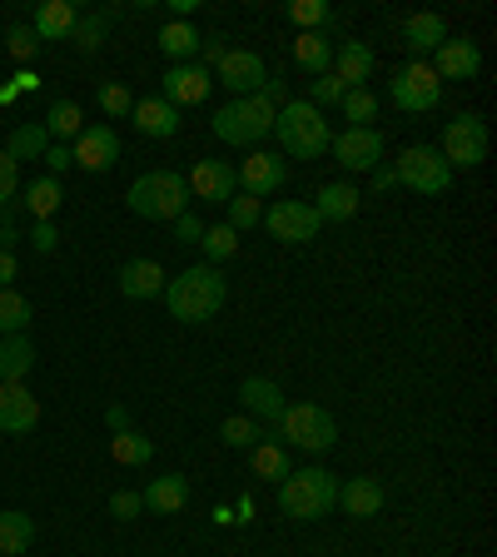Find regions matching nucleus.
<instances>
[{
    "label": "nucleus",
    "instance_id": "obj_12",
    "mask_svg": "<svg viewBox=\"0 0 497 557\" xmlns=\"http://www.w3.org/2000/svg\"><path fill=\"white\" fill-rule=\"evenodd\" d=\"M234 180H239V195H254V199H269L284 189V180H289V164L278 160V154H244L239 164H234Z\"/></svg>",
    "mask_w": 497,
    "mask_h": 557
},
{
    "label": "nucleus",
    "instance_id": "obj_30",
    "mask_svg": "<svg viewBox=\"0 0 497 557\" xmlns=\"http://www.w3.org/2000/svg\"><path fill=\"white\" fill-rule=\"evenodd\" d=\"M294 60H299L309 75H328V65H334V40H328L324 30H299V40H294Z\"/></svg>",
    "mask_w": 497,
    "mask_h": 557
},
{
    "label": "nucleus",
    "instance_id": "obj_34",
    "mask_svg": "<svg viewBox=\"0 0 497 557\" xmlns=\"http://www.w3.org/2000/svg\"><path fill=\"white\" fill-rule=\"evenodd\" d=\"M85 129V110L75 100H55L50 104V115H46V135L60 139V145H70V139H80Z\"/></svg>",
    "mask_w": 497,
    "mask_h": 557
},
{
    "label": "nucleus",
    "instance_id": "obj_17",
    "mask_svg": "<svg viewBox=\"0 0 497 557\" xmlns=\"http://www.w3.org/2000/svg\"><path fill=\"white\" fill-rule=\"evenodd\" d=\"M209 85H214V75H209L199 60H189V65H174L170 75H164V95H160V100H170L174 110H185V104L204 100Z\"/></svg>",
    "mask_w": 497,
    "mask_h": 557
},
{
    "label": "nucleus",
    "instance_id": "obj_24",
    "mask_svg": "<svg viewBox=\"0 0 497 557\" xmlns=\"http://www.w3.org/2000/svg\"><path fill=\"white\" fill-rule=\"evenodd\" d=\"M338 508H344L348 518H378L383 483L378 478H348V483H338Z\"/></svg>",
    "mask_w": 497,
    "mask_h": 557
},
{
    "label": "nucleus",
    "instance_id": "obj_19",
    "mask_svg": "<svg viewBox=\"0 0 497 557\" xmlns=\"http://www.w3.org/2000/svg\"><path fill=\"white\" fill-rule=\"evenodd\" d=\"M239 404H244V413L254 418V423H278V418H284V388H278L274 379H244L239 383Z\"/></svg>",
    "mask_w": 497,
    "mask_h": 557
},
{
    "label": "nucleus",
    "instance_id": "obj_44",
    "mask_svg": "<svg viewBox=\"0 0 497 557\" xmlns=\"http://www.w3.org/2000/svg\"><path fill=\"white\" fill-rule=\"evenodd\" d=\"M5 50H11V55L21 60L25 70H30V60L40 55V40H35V30H30V25H15V30L5 35Z\"/></svg>",
    "mask_w": 497,
    "mask_h": 557
},
{
    "label": "nucleus",
    "instance_id": "obj_15",
    "mask_svg": "<svg viewBox=\"0 0 497 557\" xmlns=\"http://www.w3.org/2000/svg\"><path fill=\"white\" fill-rule=\"evenodd\" d=\"M328 154L344 170H373V164H383V135L378 129H344V135H334Z\"/></svg>",
    "mask_w": 497,
    "mask_h": 557
},
{
    "label": "nucleus",
    "instance_id": "obj_40",
    "mask_svg": "<svg viewBox=\"0 0 497 557\" xmlns=\"http://www.w3.org/2000/svg\"><path fill=\"white\" fill-rule=\"evenodd\" d=\"M199 249H204V259L214 269L224 264V259H234V249H239V234L229 230V224H214V230H204V239H199Z\"/></svg>",
    "mask_w": 497,
    "mask_h": 557
},
{
    "label": "nucleus",
    "instance_id": "obj_41",
    "mask_svg": "<svg viewBox=\"0 0 497 557\" xmlns=\"http://www.w3.org/2000/svg\"><path fill=\"white\" fill-rule=\"evenodd\" d=\"M259 220H264V205H259L254 195H234V199H229V230H234V234L259 230Z\"/></svg>",
    "mask_w": 497,
    "mask_h": 557
},
{
    "label": "nucleus",
    "instance_id": "obj_37",
    "mask_svg": "<svg viewBox=\"0 0 497 557\" xmlns=\"http://www.w3.org/2000/svg\"><path fill=\"white\" fill-rule=\"evenodd\" d=\"M338 110H344L348 129H373V120H378V95L373 90H344Z\"/></svg>",
    "mask_w": 497,
    "mask_h": 557
},
{
    "label": "nucleus",
    "instance_id": "obj_50",
    "mask_svg": "<svg viewBox=\"0 0 497 557\" xmlns=\"http://www.w3.org/2000/svg\"><path fill=\"white\" fill-rule=\"evenodd\" d=\"M199 55H204V60H199V65H204V70H214V65H220V60L229 55V46H224V35H204V40H199Z\"/></svg>",
    "mask_w": 497,
    "mask_h": 557
},
{
    "label": "nucleus",
    "instance_id": "obj_47",
    "mask_svg": "<svg viewBox=\"0 0 497 557\" xmlns=\"http://www.w3.org/2000/svg\"><path fill=\"white\" fill-rule=\"evenodd\" d=\"M15 195H21V164L0 150V209L15 205Z\"/></svg>",
    "mask_w": 497,
    "mask_h": 557
},
{
    "label": "nucleus",
    "instance_id": "obj_4",
    "mask_svg": "<svg viewBox=\"0 0 497 557\" xmlns=\"http://www.w3.org/2000/svg\"><path fill=\"white\" fill-rule=\"evenodd\" d=\"M125 205H129V214H139V220H179V214H185V205H189L185 174H174V170L139 174L135 185H129Z\"/></svg>",
    "mask_w": 497,
    "mask_h": 557
},
{
    "label": "nucleus",
    "instance_id": "obj_27",
    "mask_svg": "<svg viewBox=\"0 0 497 557\" xmlns=\"http://www.w3.org/2000/svg\"><path fill=\"white\" fill-rule=\"evenodd\" d=\"M35 369V344L30 334H5L0 338V383H25Z\"/></svg>",
    "mask_w": 497,
    "mask_h": 557
},
{
    "label": "nucleus",
    "instance_id": "obj_25",
    "mask_svg": "<svg viewBox=\"0 0 497 557\" xmlns=\"http://www.w3.org/2000/svg\"><path fill=\"white\" fill-rule=\"evenodd\" d=\"M129 120H135L139 135H150V139H170L174 129H179V110H174L170 100H135V110H129Z\"/></svg>",
    "mask_w": 497,
    "mask_h": 557
},
{
    "label": "nucleus",
    "instance_id": "obj_53",
    "mask_svg": "<svg viewBox=\"0 0 497 557\" xmlns=\"http://www.w3.org/2000/svg\"><path fill=\"white\" fill-rule=\"evenodd\" d=\"M373 189H394L398 185V174H394V164H373Z\"/></svg>",
    "mask_w": 497,
    "mask_h": 557
},
{
    "label": "nucleus",
    "instance_id": "obj_8",
    "mask_svg": "<svg viewBox=\"0 0 497 557\" xmlns=\"http://www.w3.org/2000/svg\"><path fill=\"white\" fill-rule=\"evenodd\" d=\"M388 95H394V104L408 110V115H428V110H438V100H443V81L433 75L428 60H408V65L394 70Z\"/></svg>",
    "mask_w": 497,
    "mask_h": 557
},
{
    "label": "nucleus",
    "instance_id": "obj_51",
    "mask_svg": "<svg viewBox=\"0 0 497 557\" xmlns=\"http://www.w3.org/2000/svg\"><path fill=\"white\" fill-rule=\"evenodd\" d=\"M30 244H35V249H40V255H55V244H60V234H55V224H35V230H30Z\"/></svg>",
    "mask_w": 497,
    "mask_h": 557
},
{
    "label": "nucleus",
    "instance_id": "obj_3",
    "mask_svg": "<svg viewBox=\"0 0 497 557\" xmlns=\"http://www.w3.org/2000/svg\"><path fill=\"white\" fill-rule=\"evenodd\" d=\"M278 508L294 522H319L338 508V478L328 468H294L278 483Z\"/></svg>",
    "mask_w": 497,
    "mask_h": 557
},
{
    "label": "nucleus",
    "instance_id": "obj_46",
    "mask_svg": "<svg viewBox=\"0 0 497 557\" xmlns=\"http://www.w3.org/2000/svg\"><path fill=\"white\" fill-rule=\"evenodd\" d=\"M338 100H344V81H338V75H319L309 90V104L313 110H328V104H338Z\"/></svg>",
    "mask_w": 497,
    "mask_h": 557
},
{
    "label": "nucleus",
    "instance_id": "obj_55",
    "mask_svg": "<svg viewBox=\"0 0 497 557\" xmlns=\"http://www.w3.org/2000/svg\"><path fill=\"white\" fill-rule=\"evenodd\" d=\"M15 269H21V264H15V255H11V249H0V289H11Z\"/></svg>",
    "mask_w": 497,
    "mask_h": 557
},
{
    "label": "nucleus",
    "instance_id": "obj_7",
    "mask_svg": "<svg viewBox=\"0 0 497 557\" xmlns=\"http://www.w3.org/2000/svg\"><path fill=\"white\" fill-rule=\"evenodd\" d=\"M438 154L448 170H477L487 160V125L483 115H452L443 125V139H438Z\"/></svg>",
    "mask_w": 497,
    "mask_h": 557
},
{
    "label": "nucleus",
    "instance_id": "obj_54",
    "mask_svg": "<svg viewBox=\"0 0 497 557\" xmlns=\"http://www.w3.org/2000/svg\"><path fill=\"white\" fill-rule=\"evenodd\" d=\"M104 423H110V433H125L129 429V413L120 404H110V408H104Z\"/></svg>",
    "mask_w": 497,
    "mask_h": 557
},
{
    "label": "nucleus",
    "instance_id": "obj_23",
    "mask_svg": "<svg viewBox=\"0 0 497 557\" xmlns=\"http://www.w3.org/2000/svg\"><path fill=\"white\" fill-rule=\"evenodd\" d=\"M75 21H80V11L70 0H46V5H35L30 30H35V40H70Z\"/></svg>",
    "mask_w": 497,
    "mask_h": 557
},
{
    "label": "nucleus",
    "instance_id": "obj_57",
    "mask_svg": "<svg viewBox=\"0 0 497 557\" xmlns=\"http://www.w3.org/2000/svg\"><path fill=\"white\" fill-rule=\"evenodd\" d=\"M170 5H174V15H179V21H189V15H195V5H199V0H170Z\"/></svg>",
    "mask_w": 497,
    "mask_h": 557
},
{
    "label": "nucleus",
    "instance_id": "obj_26",
    "mask_svg": "<svg viewBox=\"0 0 497 557\" xmlns=\"http://www.w3.org/2000/svg\"><path fill=\"white\" fill-rule=\"evenodd\" d=\"M139 503H145L150 512H164V518H170V512H179L189 503V478H179V473L150 478V487L139 493Z\"/></svg>",
    "mask_w": 497,
    "mask_h": 557
},
{
    "label": "nucleus",
    "instance_id": "obj_10",
    "mask_svg": "<svg viewBox=\"0 0 497 557\" xmlns=\"http://www.w3.org/2000/svg\"><path fill=\"white\" fill-rule=\"evenodd\" d=\"M259 224H269V234H274L278 244H309L324 230V220L313 214L309 199H278V205H269V214Z\"/></svg>",
    "mask_w": 497,
    "mask_h": 557
},
{
    "label": "nucleus",
    "instance_id": "obj_36",
    "mask_svg": "<svg viewBox=\"0 0 497 557\" xmlns=\"http://www.w3.org/2000/svg\"><path fill=\"white\" fill-rule=\"evenodd\" d=\"M220 438L229 443V448H259V443L269 438V429H264V423H254L249 413H229L220 423Z\"/></svg>",
    "mask_w": 497,
    "mask_h": 557
},
{
    "label": "nucleus",
    "instance_id": "obj_45",
    "mask_svg": "<svg viewBox=\"0 0 497 557\" xmlns=\"http://www.w3.org/2000/svg\"><path fill=\"white\" fill-rule=\"evenodd\" d=\"M110 15H115V11H100V15H90V21H75V35H70V40H75L80 50H100L104 21H110Z\"/></svg>",
    "mask_w": 497,
    "mask_h": 557
},
{
    "label": "nucleus",
    "instance_id": "obj_32",
    "mask_svg": "<svg viewBox=\"0 0 497 557\" xmlns=\"http://www.w3.org/2000/svg\"><path fill=\"white\" fill-rule=\"evenodd\" d=\"M60 199H65V195H60V180H50V174H46V180H30V185H25V195L15 199V205L30 209L35 224H46L50 214L60 209Z\"/></svg>",
    "mask_w": 497,
    "mask_h": 557
},
{
    "label": "nucleus",
    "instance_id": "obj_28",
    "mask_svg": "<svg viewBox=\"0 0 497 557\" xmlns=\"http://www.w3.org/2000/svg\"><path fill=\"white\" fill-rule=\"evenodd\" d=\"M313 214H319L324 224H328V220H334V224L353 220V214H359V189L344 185V180H334V185L319 189V199H313Z\"/></svg>",
    "mask_w": 497,
    "mask_h": 557
},
{
    "label": "nucleus",
    "instance_id": "obj_35",
    "mask_svg": "<svg viewBox=\"0 0 497 557\" xmlns=\"http://www.w3.org/2000/svg\"><path fill=\"white\" fill-rule=\"evenodd\" d=\"M46 150H50L46 125H21V129H11V139H5V154H11L15 164L21 160H46Z\"/></svg>",
    "mask_w": 497,
    "mask_h": 557
},
{
    "label": "nucleus",
    "instance_id": "obj_13",
    "mask_svg": "<svg viewBox=\"0 0 497 557\" xmlns=\"http://www.w3.org/2000/svg\"><path fill=\"white\" fill-rule=\"evenodd\" d=\"M70 160L80 164V170H90V174L115 170L120 164V135L110 125H85L80 139L70 145Z\"/></svg>",
    "mask_w": 497,
    "mask_h": 557
},
{
    "label": "nucleus",
    "instance_id": "obj_29",
    "mask_svg": "<svg viewBox=\"0 0 497 557\" xmlns=\"http://www.w3.org/2000/svg\"><path fill=\"white\" fill-rule=\"evenodd\" d=\"M30 543H35V518L30 512H21V508L0 512V557L30 553Z\"/></svg>",
    "mask_w": 497,
    "mask_h": 557
},
{
    "label": "nucleus",
    "instance_id": "obj_56",
    "mask_svg": "<svg viewBox=\"0 0 497 557\" xmlns=\"http://www.w3.org/2000/svg\"><path fill=\"white\" fill-rule=\"evenodd\" d=\"M11 85H15V95H30V90H40V75H35V70H21Z\"/></svg>",
    "mask_w": 497,
    "mask_h": 557
},
{
    "label": "nucleus",
    "instance_id": "obj_33",
    "mask_svg": "<svg viewBox=\"0 0 497 557\" xmlns=\"http://www.w3.org/2000/svg\"><path fill=\"white\" fill-rule=\"evenodd\" d=\"M110 458H115L120 468H145L154 458V443L145 438V433H135V429L110 433Z\"/></svg>",
    "mask_w": 497,
    "mask_h": 557
},
{
    "label": "nucleus",
    "instance_id": "obj_6",
    "mask_svg": "<svg viewBox=\"0 0 497 557\" xmlns=\"http://www.w3.org/2000/svg\"><path fill=\"white\" fill-rule=\"evenodd\" d=\"M278 438L299 453H328L338 443V423L319 404H289L284 418H278Z\"/></svg>",
    "mask_w": 497,
    "mask_h": 557
},
{
    "label": "nucleus",
    "instance_id": "obj_5",
    "mask_svg": "<svg viewBox=\"0 0 497 557\" xmlns=\"http://www.w3.org/2000/svg\"><path fill=\"white\" fill-rule=\"evenodd\" d=\"M274 104L264 100V95H244V100H229L214 110V135L224 139V145H259V139L274 129Z\"/></svg>",
    "mask_w": 497,
    "mask_h": 557
},
{
    "label": "nucleus",
    "instance_id": "obj_49",
    "mask_svg": "<svg viewBox=\"0 0 497 557\" xmlns=\"http://www.w3.org/2000/svg\"><path fill=\"white\" fill-rule=\"evenodd\" d=\"M174 239L185 244V249H189V244H199V239H204V220H199V214H189V209H185V214L174 220Z\"/></svg>",
    "mask_w": 497,
    "mask_h": 557
},
{
    "label": "nucleus",
    "instance_id": "obj_2",
    "mask_svg": "<svg viewBox=\"0 0 497 557\" xmlns=\"http://www.w3.org/2000/svg\"><path fill=\"white\" fill-rule=\"evenodd\" d=\"M274 135H278V150L289 160H319L334 145V129H328L324 110H313L309 100H284V110L274 115Z\"/></svg>",
    "mask_w": 497,
    "mask_h": 557
},
{
    "label": "nucleus",
    "instance_id": "obj_52",
    "mask_svg": "<svg viewBox=\"0 0 497 557\" xmlns=\"http://www.w3.org/2000/svg\"><path fill=\"white\" fill-rule=\"evenodd\" d=\"M46 164H50V180H55L60 170H70V164H75V160H70V145H50V150H46Z\"/></svg>",
    "mask_w": 497,
    "mask_h": 557
},
{
    "label": "nucleus",
    "instance_id": "obj_18",
    "mask_svg": "<svg viewBox=\"0 0 497 557\" xmlns=\"http://www.w3.org/2000/svg\"><path fill=\"white\" fill-rule=\"evenodd\" d=\"M477 70H483V50L473 40H443L433 50V75L438 81H473Z\"/></svg>",
    "mask_w": 497,
    "mask_h": 557
},
{
    "label": "nucleus",
    "instance_id": "obj_20",
    "mask_svg": "<svg viewBox=\"0 0 497 557\" xmlns=\"http://www.w3.org/2000/svg\"><path fill=\"white\" fill-rule=\"evenodd\" d=\"M373 50L363 46V40H344V46H334V75L344 81V90H369V75H373Z\"/></svg>",
    "mask_w": 497,
    "mask_h": 557
},
{
    "label": "nucleus",
    "instance_id": "obj_42",
    "mask_svg": "<svg viewBox=\"0 0 497 557\" xmlns=\"http://www.w3.org/2000/svg\"><path fill=\"white\" fill-rule=\"evenodd\" d=\"M289 21L299 25V30H324V25L334 21V11H328L324 0H294V5H289Z\"/></svg>",
    "mask_w": 497,
    "mask_h": 557
},
{
    "label": "nucleus",
    "instance_id": "obj_43",
    "mask_svg": "<svg viewBox=\"0 0 497 557\" xmlns=\"http://www.w3.org/2000/svg\"><path fill=\"white\" fill-rule=\"evenodd\" d=\"M100 110H104L110 120H125L129 110H135V95H129L125 85L110 81V85H100Z\"/></svg>",
    "mask_w": 497,
    "mask_h": 557
},
{
    "label": "nucleus",
    "instance_id": "obj_38",
    "mask_svg": "<svg viewBox=\"0 0 497 557\" xmlns=\"http://www.w3.org/2000/svg\"><path fill=\"white\" fill-rule=\"evenodd\" d=\"M249 453H254V473L259 478H269V483H284V478H289L294 473V468H289V453H284V448H278V443H259V448H249Z\"/></svg>",
    "mask_w": 497,
    "mask_h": 557
},
{
    "label": "nucleus",
    "instance_id": "obj_1",
    "mask_svg": "<svg viewBox=\"0 0 497 557\" xmlns=\"http://www.w3.org/2000/svg\"><path fill=\"white\" fill-rule=\"evenodd\" d=\"M224 299H229V278L214 264H189L185 274H174L164 284L170 319H179V324H209L224 309Z\"/></svg>",
    "mask_w": 497,
    "mask_h": 557
},
{
    "label": "nucleus",
    "instance_id": "obj_48",
    "mask_svg": "<svg viewBox=\"0 0 497 557\" xmlns=\"http://www.w3.org/2000/svg\"><path fill=\"white\" fill-rule=\"evenodd\" d=\"M110 512H115L120 522H129V518H139V512H145V503H139V493L120 487V493H110Z\"/></svg>",
    "mask_w": 497,
    "mask_h": 557
},
{
    "label": "nucleus",
    "instance_id": "obj_31",
    "mask_svg": "<svg viewBox=\"0 0 497 557\" xmlns=\"http://www.w3.org/2000/svg\"><path fill=\"white\" fill-rule=\"evenodd\" d=\"M199 40H204V35L195 30V21H170L160 30V50L170 60H179V65H189V60L199 55Z\"/></svg>",
    "mask_w": 497,
    "mask_h": 557
},
{
    "label": "nucleus",
    "instance_id": "obj_11",
    "mask_svg": "<svg viewBox=\"0 0 497 557\" xmlns=\"http://www.w3.org/2000/svg\"><path fill=\"white\" fill-rule=\"evenodd\" d=\"M209 75H214V81H220L224 90L234 95V100H244V95H259V90H264L269 65L254 55V50H229V55L209 70Z\"/></svg>",
    "mask_w": 497,
    "mask_h": 557
},
{
    "label": "nucleus",
    "instance_id": "obj_14",
    "mask_svg": "<svg viewBox=\"0 0 497 557\" xmlns=\"http://www.w3.org/2000/svg\"><path fill=\"white\" fill-rule=\"evenodd\" d=\"M40 423V404L25 383H0V433L5 438H25Z\"/></svg>",
    "mask_w": 497,
    "mask_h": 557
},
{
    "label": "nucleus",
    "instance_id": "obj_21",
    "mask_svg": "<svg viewBox=\"0 0 497 557\" xmlns=\"http://www.w3.org/2000/svg\"><path fill=\"white\" fill-rule=\"evenodd\" d=\"M443 40H448V21H443V15H433V11H413L403 21V46L413 50L418 60H428L433 50L443 46Z\"/></svg>",
    "mask_w": 497,
    "mask_h": 557
},
{
    "label": "nucleus",
    "instance_id": "obj_16",
    "mask_svg": "<svg viewBox=\"0 0 497 557\" xmlns=\"http://www.w3.org/2000/svg\"><path fill=\"white\" fill-rule=\"evenodd\" d=\"M185 185L195 189L199 199H209V205H229V199L239 195V180H234V164L229 160H199L195 170H189Z\"/></svg>",
    "mask_w": 497,
    "mask_h": 557
},
{
    "label": "nucleus",
    "instance_id": "obj_39",
    "mask_svg": "<svg viewBox=\"0 0 497 557\" xmlns=\"http://www.w3.org/2000/svg\"><path fill=\"white\" fill-rule=\"evenodd\" d=\"M25 329H30V299L0 289V334H25Z\"/></svg>",
    "mask_w": 497,
    "mask_h": 557
},
{
    "label": "nucleus",
    "instance_id": "obj_22",
    "mask_svg": "<svg viewBox=\"0 0 497 557\" xmlns=\"http://www.w3.org/2000/svg\"><path fill=\"white\" fill-rule=\"evenodd\" d=\"M164 284H170V274H164L154 259H129V264H120V294H125V299H154V294H164Z\"/></svg>",
    "mask_w": 497,
    "mask_h": 557
},
{
    "label": "nucleus",
    "instance_id": "obj_9",
    "mask_svg": "<svg viewBox=\"0 0 497 557\" xmlns=\"http://www.w3.org/2000/svg\"><path fill=\"white\" fill-rule=\"evenodd\" d=\"M394 174H398V185L413 189V195H443V189L452 185V170L443 164L438 145H408V150L398 154Z\"/></svg>",
    "mask_w": 497,
    "mask_h": 557
}]
</instances>
